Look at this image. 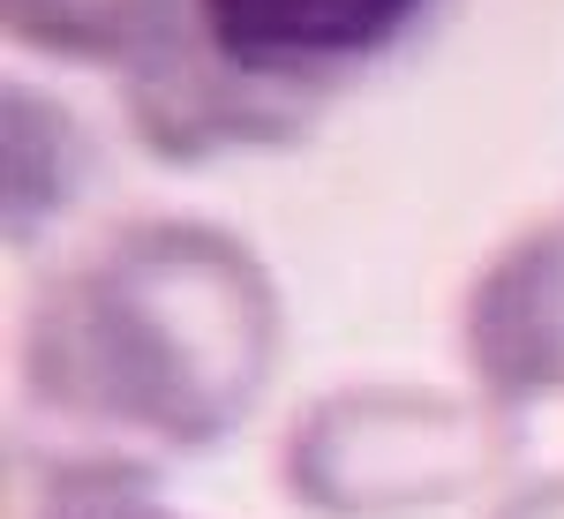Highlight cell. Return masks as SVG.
Wrapping results in <instances>:
<instances>
[{"label":"cell","instance_id":"277c9868","mask_svg":"<svg viewBox=\"0 0 564 519\" xmlns=\"http://www.w3.org/2000/svg\"><path fill=\"white\" fill-rule=\"evenodd\" d=\"M467 391L505 414L564 399V212L512 226L459 294Z\"/></svg>","mask_w":564,"mask_h":519},{"label":"cell","instance_id":"ba28073f","mask_svg":"<svg viewBox=\"0 0 564 519\" xmlns=\"http://www.w3.org/2000/svg\"><path fill=\"white\" fill-rule=\"evenodd\" d=\"M181 8L188 0H0V39L61 68H98L113 84L143 45L174 31Z\"/></svg>","mask_w":564,"mask_h":519},{"label":"cell","instance_id":"6da1fadb","mask_svg":"<svg viewBox=\"0 0 564 519\" xmlns=\"http://www.w3.org/2000/svg\"><path fill=\"white\" fill-rule=\"evenodd\" d=\"M286 354L279 279L234 226L121 218L45 271L15 324V391L61 444L188 459L263 407Z\"/></svg>","mask_w":564,"mask_h":519},{"label":"cell","instance_id":"3957f363","mask_svg":"<svg viewBox=\"0 0 564 519\" xmlns=\"http://www.w3.org/2000/svg\"><path fill=\"white\" fill-rule=\"evenodd\" d=\"M121 98V129L151 166H212V159H241V151H302L324 129L332 98L263 84L241 61H226L196 15L181 8V23L159 45H143L129 68L113 76Z\"/></svg>","mask_w":564,"mask_h":519},{"label":"cell","instance_id":"52a82bcc","mask_svg":"<svg viewBox=\"0 0 564 519\" xmlns=\"http://www.w3.org/2000/svg\"><path fill=\"white\" fill-rule=\"evenodd\" d=\"M23 512L15 519H181L159 489V459L90 452V444H15L8 452Z\"/></svg>","mask_w":564,"mask_h":519},{"label":"cell","instance_id":"9c48e42d","mask_svg":"<svg viewBox=\"0 0 564 519\" xmlns=\"http://www.w3.org/2000/svg\"><path fill=\"white\" fill-rule=\"evenodd\" d=\"M481 519H564V475H527L512 482Z\"/></svg>","mask_w":564,"mask_h":519},{"label":"cell","instance_id":"8992f818","mask_svg":"<svg viewBox=\"0 0 564 519\" xmlns=\"http://www.w3.org/2000/svg\"><path fill=\"white\" fill-rule=\"evenodd\" d=\"M98 181V143L84 113L45 84L8 76L0 84V241L8 249H45L61 218L76 212Z\"/></svg>","mask_w":564,"mask_h":519},{"label":"cell","instance_id":"7a4b0ae2","mask_svg":"<svg viewBox=\"0 0 564 519\" xmlns=\"http://www.w3.org/2000/svg\"><path fill=\"white\" fill-rule=\"evenodd\" d=\"M520 414L452 385H332L279 436V489L302 519H430L505 497Z\"/></svg>","mask_w":564,"mask_h":519},{"label":"cell","instance_id":"5b68a950","mask_svg":"<svg viewBox=\"0 0 564 519\" xmlns=\"http://www.w3.org/2000/svg\"><path fill=\"white\" fill-rule=\"evenodd\" d=\"M196 31L263 84L339 98L436 15V0H188Z\"/></svg>","mask_w":564,"mask_h":519}]
</instances>
